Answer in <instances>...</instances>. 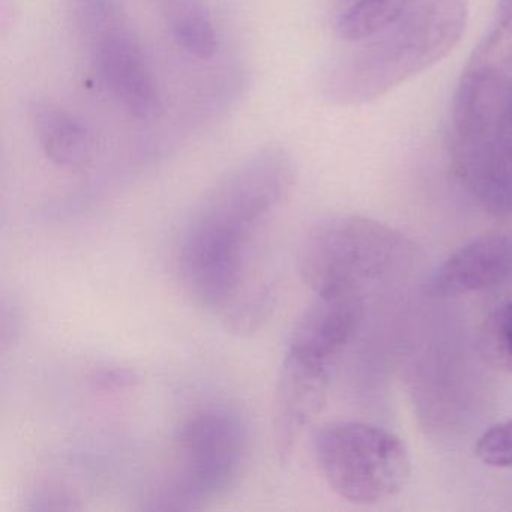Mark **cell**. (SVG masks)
<instances>
[{
  "instance_id": "8fae6325",
  "label": "cell",
  "mask_w": 512,
  "mask_h": 512,
  "mask_svg": "<svg viewBox=\"0 0 512 512\" xmlns=\"http://www.w3.org/2000/svg\"><path fill=\"white\" fill-rule=\"evenodd\" d=\"M32 125L44 157L65 170L88 166L92 158V139L88 128L68 110L38 101L31 110Z\"/></svg>"
},
{
  "instance_id": "8992f818",
  "label": "cell",
  "mask_w": 512,
  "mask_h": 512,
  "mask_svg": "<svg viewBox=\"0 0 512 512\" xmlns=\"http://www.w3.org/2000/svg\"><path fill=\"white\" fill-rule=\"evenodd\" d=\"M320 472L335 494L355 505H374L404 490L412 473L406 443L367 422L338 421L314 436Z\"/></svg>"
},
{
  "instance_id": "4fadbf2b",
  "label": "cell",
  "mask_w": 512,
  "mask_h": 512,
  "mask_svg": "<svg viewBox=\"0 0 512 512\" xmlns=\"http://www.w3.org/2000/svg\"><path fill=\"white\" fill-rule=\"evenodd\" d=\"M170 25L176 43L199 59L217 52V32L211 17L197 0H175L170 10Z\"/></svg>"
},
{
  "instance_id": "5b68a950",
  "label": "cell",
  "mask_w": 512,
  "mask_h": 512,
  "mask_svg": "<svg viewBox=\"0 0 512 512\" xmlns=\"http://www.w3.org/2000/svg\"><path fill=\"white\" fill-rule=\"evenodd\" d=\"M413 259L398 230L358 215H335L311 226L298 248V271L316 295L359 290Z\"/></svg>"
},
{
  "instance_id": "9c48e42d",
  "label": "cell",
  "mask_w": 512,
  "mask_h": 512,
  "mask_svg": "<svg viewBox=\"0 0 512 512\" xmlns=\"http://www.w3.org/2000/svg\"><path fill=\"white\" fill-rule=\"evenodd\" d=\"M332 368L287 352L275 391V446L281 458L292 454L305 428L325 406Z\"/></svg>"
},
{
  "instance_id": "5bb4252c",
  "label": "cell",
  "mask_w": 512,
  "mask_h": 512,
  "mask_svg": "<svg viewBox=\"0 0 512 512\" xmlns=\"http://www.w3.org/2000/svg\"><path fill=\"white\" fill-rule=\"evenodd\" d=\"M481 349L491 364L512 371V301L500 305L485 319Z\"/></svg>"
},
{
  "instance_id": "6da1fadb",
  "label": "cell",
  "mask_w": 512,
  "mask_h": 512,
  "mask_svg": "<svg viewBox=\"0 0 512 512\" xmlns=\"http://www.w3.org/2000/svg\"><path fill=\"white\" fill-rule=\"evenodd\" d=\"M292 158L260 149L224 173L194 206L176 248L188 295L233 332H253L274 302L257 265L260 238L295 184Z\"/></svg>"
},
{
  "instance_id": "277c9868",
  "label": "cell",
  "mask_w": 512,
  "mask_h": 512,
  "mask_svg": "<svg viewBox=\"0 0 512 512\" xmlns=\"http://www.w3.org/2000/svg\"><path fill=\"white\" fill-rule=\"evenodd\" d=\"M250 449L247 419L226 404L197 410L173 439L166 472L148 509L196 511L235 485Z\"/></svg>"
},
{
  "instance_id": "30bf717a",
  "label": "cell",
  "mask_w": 512,
  "mask_h": 512,
  "mask_svg": "<svg viewBox=\"0 0 512 512\" xmlns=\"http://www.w3.org/2000/svg\"><path fill=\"white\" fill-rule=\"evenodd\" d=\"M512 278V236L488 235L461 247L437 266L427 283L431 298H457Z\"/></svg>"
},
{
  "instance_id": "7a4b0ae2",
  "label": "cell",
  "mask_w": 512,
  "mask_h": 512,
  "mask_svg": "<svg viewBox=\"0 0 512 512\" xmlns=\"http://www.w3.org/2000/svg\"><path fill=\"white\" fill-rule=\"evenodd\" d=\"M452 170L487 211L512 215V40L488 34L452 100Z\"/></svg>"
},
{
  "instance_id": "3957f363",
  "label": "cell",
  "mask_w": 512,
  "mask_h": 512,
  "mask_svg": "<svg viewBox=\"0 0 512 512\" xmlns=\"http://www.w3.org/2000/svg\"><path fill=\"white\" fill-rule=\"evenodd\" d=\"M466 0H409L391 25L355 44L332 68L328 95L364 104L388 94L446 58L463 38Z\"/></svg>"
},
{
  "instance_id": "7c38bea8",
  "label": "cell",
  "mask_w": 512,
  "mask_h": 512,
  "mask_svg": "<svg viewBox=\"0 0 512 512\" xmlns=\"http://www.w3.org/2000/svg\"><path fill=\"white\" fill-rule=\"evenodd\" d=\"M409 0H343L337 35L346 43H359L391 25L406 10Z\"/></svg>"
},
{
  "instance_id": "52a82bcc",
  "label": "cell",
  "mask_w": 512,
  "mask_h": 512,
  "mask_svg": "<svg viewBox=\"0 0 512 512\" xmlns=\"http://www.w3.org/2000/svg\"><path fill=\"white\" fill-rule=\"evenodd\" d=\"M94 58L113 97L134 118H154L160 91L142 43L109 0H91L88 14Z\"/></svg>"
},
{
  "instance_id": "9a60e30c",
  "label": "cell",
  "mask_w": 512,
  "mask_h": 512,
  "mask_svg": "<svg viewBox=\"0 0 512 512\" xmlns=\"http://www.w3.org/2000/svg\"><path fill=\"white\" fill-rule=\"evenodd\" d=\"M475 455L485 466L512 467V419L485 430L476 442Z\"/></svg>"
},
{
  "instance_id": "ba28073f",
  "label": "cell",
  "mask_w": 512,
  "mask_h": 512,
  "mask_svg": "<svg viewBox=\"0 0 512 512\" xmlns=\"http://www.w3.org/2000/svg\"><path fill=\"white\" fill-rule=\"evenodd\" d=\"M364 296L359 290L320 293L301 314L287 350L334 368L364 319Z\"/></svg>"
}]
</instances>
